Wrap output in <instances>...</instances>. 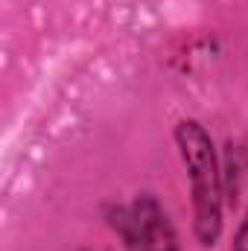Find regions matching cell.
<instances>
[{
    "label": "cell",
    "mask_w": 248,
    "mask_h": 251,
    "mask_svg": "<svg viewBox=\"0 0 248 251\" xmlns=\"http://www.w3.org/2000/svg\"><path fill=\"white\" fill-rule=\"evenodd\" d=\"M175 143L190 178L193 234L198 246L213 249L222 237V196H225V178L219 170L216 146L198 120H181L175 126Z\"/></svg>",
    "instance_id": "cell-1"
},
{
    "label": "cell",
    "mask_w": 248,
    "mask_h": 251,
    "mask_svg": "<svg viewBox=\"0 0 248 251\" xmlns=\"http://www.w3.org/2000/svg\"><path fill=\"white\" fill-rule=\"evenodd\" d=\"M131 210H134L137 231H140V249L137 251H181L178 234H175L167 210L161 207V201L152 193L137 196Z\"/></svg>",
    "instance_id": "cell-2"
},
{
    "label": "cell",
    "mask_w": 248,
    "mask_h": 251,
    "mask_svg": "<svg viewBox=\"0 0 248 251\" xmlns=\"http://www.w3.org/2000/svg\"><path fill=\"white\" fill-rule=\"evenodd\" d=\"M231 251H248V213L243 216V222H240V228L234 234V249Z\"/></svg>",
    "instance_id": "cell-3"
}]
</instances>
